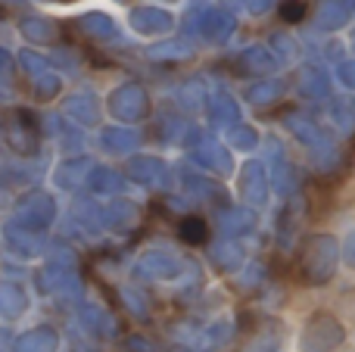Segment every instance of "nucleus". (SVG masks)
<instances>
[{
    "instance_id": "2",
    "label": "nucleus",
    "mask_w": 355,
    "mask_h": 352,
    "mask_svg": "<svg viewBox=\"0 0 355 352\" xmlns=\"http://www.w3.org/2000/svg\"><path fill=\"white\" fill-rule=\"evenodd\" d=\"M281 16L287 19V22H300V19L306 16V3H302V0H284V3H281Z\"/></svg>"
},
{
    "instance_id": "1",
    "label": "nucleus",
    "mask_w": 355,
    "mask_h": 352,
    "mask_svg": "<svg viewBox=\"0 0 355 352\" xmlns=\"http://www.w3.org/2000/svg\"><path fill=\"white\" fill-rule=\"evenodd\" d=\"M178 234H181L184 243H206L209 228L202 218H184V222L178 225Z\"/></svg>"
}]
</instances>
